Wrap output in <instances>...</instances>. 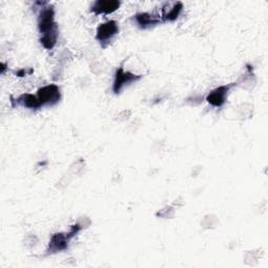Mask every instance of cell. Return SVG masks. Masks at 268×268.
Wrapping results in <instances>:
<instances>
[{
  "label": "cell",
  "instance_id": "5bb4252c",
  "mask_svg": "<svg viewBox=\"0 0 268 268\" xmlns=\"http://www.w3.org/2000/svg\"><path fill=\"white\" fill-rule=\"evenodd\" d=\"M174 214H175V210L173 207H166L162 210H160L159 212L156 213V217H161V218H164V219H171L174 217Z\"/></svg>",
  "mask_w": 268,
  "mask_h": 268
},
{
  "label": "cell",
  "instance_id": "5b68a950",
  "mask_svg": "<svg viewBox=\"0 0 268 268\" xmlns=\"http://www.w3.org/2000/svg\"><path fill=\"white\" fill-rule=\"evenodd\" d=\"M235 84H227V85H222V86H219L217 88H215L214 90H212L209 96L207 97V102L217 108L222 107L227 100V96L229 93V90L232 89V87H234Z\"/></svg>",
  "mask_w": 268,
  "mask_h": 268
},
{
  "label": "cell",
  "instance_id": "4fadbf2b",
  "mask_svg": "<svg viewBox=\"0 0 268 268\" xmlns=\"http://www.w3.org/2000/svg\"><path fill=\"white\" fill-rule=\"evenodd\" d=\"M217 223H218L217 217H215L213 215H208L203 218L202 222H201V226L203 228H214V227H216Z\"/></svg>",
  "mask_w": 268,
  "mask_h": 268
},
{
  "label": "cell",
  "instance_id": "277c9868",
  "mask_svg": "<svg viewBox=\"0 0 268 268\" xmlns=\"http://www.w3.org/2000/svg\"><path fill=\"white\" fill-rule=\"evenodd\" d=\"M37 97L42 106H54L61 100V91L56 84H50L41 87L37 92Z\"/></svg>",
  "mask_w": 268,
  "mask_h": 268
},
{
  "label": "cell",
  "instance_id": "7c38bea8",
  "mask_svg": "<svg viewBox=\"0 0 268 268\" xmlns=\"http://www.w3.org/2000/svg\"><path fill=\"white\" fill-rule=\"evenodd\" d=\"M238 84L244 89H247V90L253 89L255 84H256V76L253 72L248 70L245 74H243L240 78V80L238 81Z\"/></svg>",
  "mask_w": 268,
  "mask_h": 268
},
{
  "label": "cell",
  "instance_id": "30bf717a",
  "mask_svg": "<svg viewBox=\"0 0 268 268\" xmlns=\"http://www.w3.org/2000/svg\"><path fill=\"white\" fill-rule=\"evenodd\" d=\"M183 9V6L181 3H176L173 5L169 9H163V19L164 21H174L176 20L179 15L181 14V11Z\"/></svg>",
  "mask_w": 268,
  "mask_h": 268
},
{
  "label": "cell",
  "instance_id": "9a60e30c",
  "mask_svg": "<svg viewBox=\"0 0 268 268\" xmlns=\"http://www.w3.org/2000/svg\"><path fill=\"white\" fill-rule=\"evenodd\" d=\"M84 169H85V162L83 160H79L78 162H75L70 167V170L73 174H78V175L82 174V172L84 171Z\"/></svg>",
  "mask_w": 268,
  "mask_h": 268
},
{
  "label": "cell",
  "instance_id": "8fae6325",
  "mask_svg": "<svg viewBox=\"0 0 268 268\" xmlns=\"http://www.w3.org/2000/svg\"><path fill=\"white\" fill-rule=\"evenodd\" d=\"M58 35H59V31H52V33L49 34H45L42 35L40 38V42L42 44V46L46 50H53L55 45L57 44V40H58Z\"/></svg>",
  "mask_w": 268,
  "mask_h": 268
},
{
  "label": "cell",
  "instance_id": "3957f363",
  "mask_svg": "<svg viewBox=\"0 0 268 268\" xmlns=\"http://www.w3.org/2000/svg\"><path fill=\"white\" fill-rule=\"evenodd\" d=\"M119 33V24L114 20H109L100 24L97 28L96 38L99 43L106 47Z\"/></svg>",
  "mask_w": 268,
  "mask_h": 268
},
{
  "label": "cell",
  "instance_id": "8992f818",
  "mask_svg": "<svg viewBox=\"0 0 268 268\" xmlns=\"http://www.w3.org/2000/svg\"><path fill=\"white\" fill-rule=\"evenodd\" d=\"M69 237L66 233H56L52 236V238L50 240L49 246L46 249L47 255H54L60 251H63L67 249L68 244H69Z\"/></svg>",
  "mask_w": 268,
  "mask_h": 268
},
{
  "label": "cell",
  "instance_id": "9c48e42d",
  "mask_svg": "<svg viewBox=\"0 0 268 268\" xmlns=\"http://www.w3.org/2000/svg\"><path fill=\"white\" fill-rule=\"evenodd\" d=\"M134 21L136 22L138 27L143 28V29L153 27V26L160 24L162 22L159 17H156V16L149 14V13H139V14L135 15Z\"/></svg>",
  "mask_w": 268,
  "mask_h": 268
},
{
  "label": "cell",
  "instance_id": "6da1fadb",
  "mask_svg": "<svg viewBox=\"0 0 268 268\" xmlns=\"http://www.w3.org/2000/svg\"><path fill=\"white\" fill-rule=\"evenodd\" d=\"M38 29L40 35H45L58 30V25L55 21V10L52 6L44 7L38 15Z\"/></svg>",
  "mask_w": 268,
  "mask_h": 268
},
{
  "label": "cell",
  "instance_id": "2e32d148",
  "mask_svg": "<svg viewBox=\"0 0 268 268\" xmlns=\"http://www.w3.org/2000/svg\"><path fill=\"white\" fill-rule=\"evenodd\" d=\"M25 244H26V246H28V247H33V246H35L36 245V243L38 242V240H37V237H36V236H28V237L26 238V240H25Z\"/></svg>",
  "mask_w": 268,
  "mask_h": 268
},
{
  "label": "cell",
  "instance_id": "ba28073f",
  "mask_svg": "<svg viewBox=\"0 0 268 268\" xmlns=\"http://www.w3.org/2000/svg\"><path fill=\"white\" fill-rule=\"evenodd\" d=\"M12 103H15L17 106H21L23 108L30 109V110H36L42 107L38 97L34 96V94H30V93L21 94V96L18 97L15 101H12Z\"/></svg>",
  "mask_w": 268,
  "mask_h": 268
},
{
  "label": "cell",
  "instance_id": "52a82bcc",
  "mask_svg": "<svg viewBox=\"0 0 268 268\" xmlns=\"http://www.w3.org/2000/svg\"><path fill=\"white\" fill-rule=\"evenodd\" d=\"M121 6L120 2L117 0H98L91 6V12L96 15L101 14H111L116 12Z\"/></svg>",
  "mask_w": 268,
  "mask_h": 268
},
{
  "label": "cell",
  "instance_id": "7a4b0ae2",
  "mask_svg": "<svg viewBox=\"0 0 268 268\" xmlns=\"http://www.w3.org/2000/svg\"><path fill=\"white\" fill-rule=\"evenodd\" d=\"M141 79V75L132 73L130 71L125 70L123 67H120L114 74V81L112 85V90L116 94L121 93L125 87H127Z\"/></svg>",
  "mask_w": 268,
  "mask_h": 268
}]
</instances>
